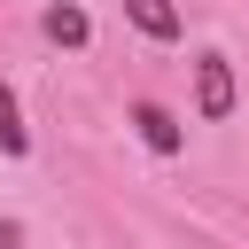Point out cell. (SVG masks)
I'll return each mask as SVG.
<instances>
[{"label":"cell","mask_w":249,"mask_h":249,"mask_svg":"<svg viewBox=\"0 0 249 249\" xmlns=\"http://www.w3.org/2000/svg\"><path fill=\"white\" fill-rule=\"evenodd\" d=\"M0 148H8V156H23V148H31V132H23V117H16V93H8V78H0Z\"/></svg>","instance_id":"5b68a950"},{"label":"cell","mask_w":249,"mask_h":249,"mask_svg":"<svg viewBox=\"0 0 249 249\" xmlns=\"http://www.w3.org/2000/svg\"><path fill=\"white\" fill-rule=\"evenodd\" d=\"M124 16H132L148 39H179V8H171V0H124Z\"/></svg>","instance_id":"3957f363"},{"label":"cell","mask_w":249,"mask_h":249,"mask_svg":"<svg viewBox=\"0 0 249 249\" xmlns=\"http://www.w3.org/2000/svg\"><path fill=\"white\" fill-rule=\"evenodd\" d=\"M47 39H54V47H86V16H78L70 0H54V8H47Z\"/></svg>","instance_id":"277c9868"},{"label":"cell","mask_w":249,"mask_h":249,"mask_svg":"<svg viewBox=\"0 0 249 249\" xmlns=\"http://www.w3.org/2000/svg\"><path fill=\"white\" fill-rule=\"evenodd\" d=\"M16 241H23V226H16V218H0V249H16Z\"/></svg>","instance_id":"8992f818"},{"label":"cell","mask_w":249,"mask_h":249,"mask_svg":"<svg viewBox=\"0 0 249 249\" xmlns=\"http://www.w3.org/2000/svg\"><path fill=\"white\" fill-rule=\"evenodd\" d=\"M132 124H140V140H148L156 156H171V148H179V117H171L163 101H132Z\"/></svg>","instance_id":"7a4b0ae2"},{"label":"cell","mask_w":249,"mask_h":249,"mask_svg":"<svg viewBox=\"0 0 249 249\" xmlns=\"http://www.w3.org/2000/svg\"><path fill=\"white\" fill-rule=\"evenodd\" d=\"M195 109L202 117H233V62L226 54H202L195 62Z\"/></svg>","instance_id":"6da1fadb"}]
</instances>
